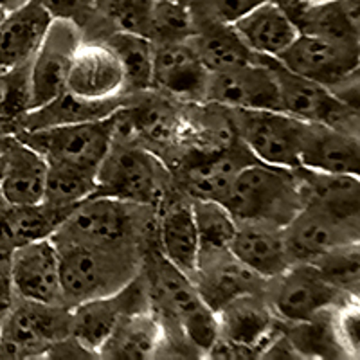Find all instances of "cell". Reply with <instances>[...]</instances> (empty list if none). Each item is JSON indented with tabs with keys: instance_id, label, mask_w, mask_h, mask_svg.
Returning <instances> with one entry per match:
<instances>
[{
	"instance_id": "cell-36",
	"label": "cell",
	"mask_w": 360,
	"mask_h": 360,
	"mask_svg": "<svg viewBox=\"0 0 360 360\" xmlns=\"http://www.w3.org/2000/svg\"><path fill=\"white\" fill-rule=\"evenodd\" d=\"M94 193V172L65 164H47L44 202L58 207H76Z\"/></svg>"
},
{
	"instance_id": "cell-42",
	"label": "cell",
	"mask_w": 360,
	"mask_h": 360,
	"mask_svg": "<svg viewBox=\"0 0 360 360\" xmlns=\"http://www.w3.org/2000/svg\"><path fill=\"white\" fill-rule=\"evenodd\" d=\"M263 2L266 0H191L188 6L195 18L233 24Z\"/></svg>"
},
{
	"instance_id": "cell-38",
	"label": "cell",
	"mask_w": 360,
	"mask_h": 360,
	"mask_svg": "<svg viewBox=\"0 0 360 360\" xmlns=\"http://www.w3.org/2000/svg\"><path fill=\"white\" fill-rule=\"evenodd\" d=\"M311 265L330 285L349 295H359L360 287V249L359 242L335 247L311 259Z\"/></svg>"
},
{
	"instance_id": "cell-40",
	"label": "cell",
	"mask_w": 360,
	"mask_h": 360,
	"mask_svg": "<svg viewBox=\"0 0 360 360\" xmlns=\"http://www.w3.org/2000/svg\"><path fill=\"white\" fill-rule=\"evenodd\" d=\"M193 15L188 4L180 0H157L150 31L153 44L188 40L193 34Z\"/></svg>"
},
{
	"instance_id": "cell-30",
	"label": "cell",
	"mask_w": 360,
	"mask_h": 360,
	"mask_svg": "<svg viewBox=\"0 0 360 360\" xmlns=\"http://www.w3.org/2000/svg\"><path fill=\"white\" fill-rule=\"evenodd\" d=\"M74 207H58L47 202L6 204L0 200V240L11 249L53 236Z\"/></svg>"
},
{
	"instance_id": "cell-26",
	"label": "cell",
	"mask_w": 360,
	"mask_h": 360,
	"mask_svg": "<svg viewBox=\"0 0 360 360\" xmlns=\"http://www.w3.org/2000/svg\"><path fill=\"white\" fill-rule=\"evenodd\" d=\"M51 22L53 17L34 0L6 13L0 24V69L31 63Z\"/></svg>"
},
{
	"instance_id": "cell-25",
	"label": "cell",
	"mask_w": 360,
	"mask_h": 360,
	"mask_svg": "<svg viewBox=\"0 0 360 360\" xmlns=\"http://www.w3.org/2000/svg\"><path fill=\"white\" fill-rule=\"evenodd\" d=\"M299 168L359 175V135L346 134L324 124L307 123L299 144Z\"/></svg>"
},
{
	"instance_id": "cell-41",
	"label": "cell",
	"mask_w": 360,
	"mask_h": 360,
	"mask_svg": "<svg viewBox=\"0 0 360 360\" xmlns=\"http://www.w3.org/2000/svg\"><path fill=\"white\" fill-rule=\"evenodd\" d=\"M333 333L337 337V342L342 348L346 359H359L360 352V311L359 299L346 301L344 304L337 307L332 315Z\"/></svg>"
},
{
	"instance_id": "cell-32",
	"label": "cell",
	"mask_w": 360,
	"mask_h": 360,
	"mask_svg": "<svg viewBox=\"0 0 360 360\" xmlns=\"http://www.w3.org/2000/svg\"><path fill=\"white\" fill-rule=\"evenodd\" d=\"M124 101L127 98L115 99V101H86V99L70 94L69 90H63L62 94L56 96L53 101L45 103L44 107L29 110L27 114L22 115L15 131L99 121V119L110 117L115 110L123 107Z\"/></svg>"
},
{
	"instance_id": "cell-16",
	"label": "cell",
	"mask_w": 360,
	"mask_h": 360,
	"mask_svg": "<svg viewBox=\"0 0 360 360\" xmlns=\"http://www.w3.org/2000/svg\"><path fill=\"white\" fill-rule=\"evenodd\" d=\"M205 103L240 110H281L274 72L263 56L259 63L209 72Z\"/></svg>"
},
{
	"instance_id": "cell-15",
	"label": "cell",
	"mask_w": 360,
	"mask_h": 360,
	"mask_svg": "<svg viewBox=\"0 0 360 360\" xmlns=\"http://www.w3.org/2000/svg\"><path fill=\"white\" fill-rule=\"evenodd\" d=\"M290 262H311L321 254L346 243L359 242V220L337 217L326 209L304 204L285 225Z\"/></svg>"
},
{
	"instance_id": "cell-9",
	"label": "cell",
	"mask_w": 360,
	"mask_h": 360,
	"mask_svg": "<svg viewBox=\"0 0 360 360\" xmlns=\"http://www.w3.org/2000/svg\"><path fill=\"white\" fill-rule=\"evenodd\" d=\"M274 72L281 112L304 123L324 124L346 134L359 135V110L340 101L328 86L297 76L276 58L263 56Z\"/></svg>"
},
{
	"instance_id": "cell-34",
	"label": "cell",
	"mask_w": 360,
	"mask_h": 360,
	"mask_svg": "<svg viewBox=\"0 0 360 360\" xmlns=\"http://www.w3.org/2000/svg\"><path fill=\"white\" fill-rule=\"evenodd\" d=\"M98 41H103L117 56L123 67L128 92L153 89V41L150 38L124 31H112Z\"/></svg>"
},
{
	"instance_id": "cell-33",
	"label": "cell",
	"mask_w": 360,
	"mask_h": 360,
	"mask_svg": "<svg viewBox=\"0 0 360 360\" xmlns=\"http://www.w3.org/2000/svg\"><path fill=\"white\" fill-rule=\"evenodd\" d=\"M290 18L301 34L359 45V0H332L314 8L299 9L292 13Z\"/></svg>"
},
{
	"instance_id": "cell-7",
	"label": "cell",
	"mask_w": 360,
	"mask_h": 360,
	"mask_svg": "<svg viewBox=\"0 0 360 360\" xmlns=\"http://www.w3.org/2000/svg\"><path fill=\"white\" fill-rule=\"evenodd\" d=\"M263 295L276 317L287 324L315 319L346 301L359 299L330 285L308 262L290 263L278 276L266 279Z\"/></svg>"
},
{
	"instance_id": "cell-17",
	"label": "cell",
	"mask_w": 360,
	"mask_h": 360,
	"mask_svg": "<svg viewBox=\"0 0 360 360\" xmlns=\"http://www.w3.org/2000/svg\"><path fill=\"white\" fill-rule=\"evenodd\" d=\"M65 90L86 101H115L130 94L117 56L98 40H83L78 45Z\"/></svg>"
},
{
	"instance_id": "cell-24",
	"label": "cell",
	"mask_w": 360,
	"mask_h": 360,
	"mask_svg": "<svg viewBox=\"0 0 360 360\" xmlns=\"http://www.w3.org/2000/svg\"><path fill=\"white\" fill-rule=\"evenodd\" d=\"M231 252L263 279L274 278L292 263L285 242V227L272 221L236 220Z\"/></svg>"
},
{
	"instance_id": "cell-1",
	"label": "cell",
	"mask_w": 360,
	"mask_h": 360,
	"mask_svg": "<svg viewBox=\"0 0 360 360\" xmlns=\"http://www.w3.org/2000/svg\"><path fill=\"white\" fill-rule=\"evenodd\" d=\"M60 252L63 301L67 307L110 295L130 283L143 266L146 247L54 243Z\"/></svg>"
},
{
	"instance_id": "cell-5",
	"label": "cell",
	"mask_w": 360,
	"mask_h": 360,
	"mask_svg": "<svg viewBox=\"0 0 360 360\" xmlns=\"http://www.w3.org/2000/svg\"><path fill=\"white\" fill-rule=\"evenodd\" d=\"M114 121L115 135L155 153L168 168L184 155V103L159 90L130 92Z\"/></svg>"
},
{
	"instance_id": "cell-35",
	"label": "cell",
	"mask_w": 360,
	"mask_h": 360,
	"mask_svg": "<svg viewBox=\"0 0 360 360\" xmlns=\"http://www.w3.org/2000/svg\"><path fill=\"white\" fill-rule=\"evenodd\" d=\"M198 234V256L231 250L236 234V218L220 202L191 200Z\"/></svg>"
},
{
	"instance_id": "cell-18",
	"label": "cell",
	"mask_w": 360,
	"mask_h": 360,
	"mask_svg": "<svg viewBox=\"0 0 360 360\" xmlns=\"http://www.w3.org/2000/svg\"><path fill=\"white\" fill-rule=\"evenodd\" d=\"M157 247L172 265L193 278L198 263V234L191 198L175 188L155 207Z\"/></svg>"
},
{
	"instance_id": "cell-10",
	"label": "cell",
	"mask_w": 360,
	"mask_h": 360,
	"mask_svg": "<svg viewBox=\"0 0 360 360\" xmlns=\"http://www.w3.org/2000/svg\"><path fill=\"white\" fill-rule=\"evenodd\" d=\"M240 143L258 162L278 168H299V144L304 121L281 110L229 108Z\"/></svg>"
},
{
	"instance_id": "cell-43",
	"label": "cell",
	"mask_w": 360,
	"mask_h": 360,
	"mask_svg": "<svg viewBox=\"0 0 360 360\" xmlns=\"http://www.w3.org/2000/svg\"><path fill=\"white\" fill-rule=\"evenodd\" d=\"M38 6L49 13L53 18H65L85 27L89 13L96 11L94 0H34Z\"/></svg>"
},
{
	"instance_id": "cell-8",
	"label": "cell",
	"mask_w": 360,
	"mask_h": 360,
	"mask_svg": "<svg viewBox=\"0 0 360 360\" xmlns=\"http://www.w3.org/2000/svg\"><path fill=\"white\" fill-rule=\"evenodd\" d=\"M114 114L99 121L20 130L13 135L37 150L47 164H65L96 173L114 137Z\"/></svg>"
},
{
	"instance_id": "cell-14",
	"label": "cell",
	"mask_w": 360,
	"mask_h": 360,
	"mask_svg": "<svg viewBox=\"0 0 360 360\" xmlns=\"http://www.w3.org/2000/svg\"><path fill=\"white\" fill-rule=\"evenodd\" d=\"M83 41V31L76 22L53 18L44 41L31 60V108L44 107L53 101L67 86L70 63L78 45Z\"/></svg>"
},
{
	"instance_id": "cell-45",
	"label": "cell",
	"mask_w": 360,
	"mask_h": 360,
	"mask_svg": "<svg viewBox=\"0 0 360 360\" xmlns=\"http://www.w3.org/2000/svg\"><path fill=\"white\" fill-rule=\"evenodd\" d=\"M276 2L285 9V11L288 13V17H290L292 13L299 11V9L314 8V6L326 4V2H332V0H276Z\"/></svg>"
},
{
	"instance_id": "cell-37",
	"label": "cell",
	"mask_w": 360,
	"mask_h": 360,
	"mask_svg": "<svg viewBox=\"0 0 360 360\" xmlns=\"http://www.w3.org/2000/svg\"><path fill=\"white\" fill-rule=\"evenodd\" d=\"M31 63L0 69V134L17 130L22 115L31 108Z\"/></svg>"
},
{
	"instance_id": "cell-2",
	"label": "cell",
	"mask_w": 360,
	"mask_h": 360,
	"mask_svg": "<svg viewBox=\"0 0 360 360\" xmlns=\"http://www.w3.org/2000/svg\"><path fill=\"white\" fill-rule=\"evenodd\" d=\"M51 240L54 243L148 247L157 242L155 207L92 195L72 209Z\"/></svg>"
},
{
	"instance_id": "cell-4",
	"label": "cell",
	"mask_w": 360,
	"mask_h": 360,
	"mask_svg": "<svg viewBox=\"0 0 360 360\" xmlns=\"http://www.w3.org/2000/svg\"><path fill=\"white\" fill-rule=\"evenodd\" d=\"M224 205L236 220L272 221L281 227L304 207L297 172L252 160L238 172Z\"/></svg>"
},
{
	"instance_id": "cell-19",
	"label": "cell",
	"mask_w": 360,
	"mask_h": 360,
	"mask_svg": "<svg viewBox=\"0 0 360 360\" xmlns=\"http://www.w3.org/2000/svg\"><path fill=\"white\" fill-rule=\"evenodd\" d=\"M209 70L189 40L153 44V90L180 103H204Z\"/></svg>"
},
{
	"instance_id": "cell-12",
	"label": "cell",
	"mask_w": 360,
	"mask_h": 360,
	"mask_svg": "<svg viewBox=\"0 0 360 360\" xmlns=\"http://www.w3.org/2000/svg\"><path fill=\"white\" fill-rule=\"evenodd\" d=\"M144 308H150V295L143 270H139V274L121 290L103 297L89 299L72 307L70 333L99 359V348L110 337L115 326L128 314Z\"/></svg>"
},
{
	"instance_id": "cell-47",
	"label": "cell",
	"mask_w": 360,
	"mask_h": 360,
	"mask_svg": "<svg viewBox=\"0 0 360 360\" xmlns=\"http://www.w3.org/2000/svg\"><path fill=\"white\" fill-rule=\"evenodd\" d=\"M4 17H6V11H2V9H0V24H2V20H4Z\"/></svg>"
},
{
	"instance_id": "cell-44",
	"label": "cell",
	"mask_w": 360,
	"mask_h": 360,
	"mask_svg": "<svg viewBox=\"0 0 360 360\" xmlns=\"http://www.w3.org/2000/svg\"><path fill=\"white\" fill-rule=\"evenodd\" d=\"M54 359H98V355H96L94 352H90L89 348H85V346L70 333V335L56 340V342L49 348V352L45 355V360Z\"/></svg>"
},
{
	"instance_id": "cell-21",
	"label": "cell",
	"mask_w": 360,
	"mask_h": 360,
	"mask_svg": "<svg viewBox=\"0 0 360 360\" xmlns=\"http://www.w3.org/2000/svg\"><path fill=\"white\" fill-rule=\"evenodd\" d=\"M47 162L13 134H0V200L38 204L44 200Z\"/></svg>"
},
{
	"instance_id": "cell-23",
	"label": "cell",
	"mask_w": 360,
	"mask_h": 360,
	"mask_svg": "<svg viewBox=\"0 0 360 360\" xmlns=\"http://www.w3.org/2000/svg\"><path fill=\"white\" fill-rule=\"evenodd\" d=\"M218 335L256 349L262 359L266 342L272 339L281 321L269 307L263 294H243L218 308Z\"/></svg>"
},
{
	"instance_id": "cell-22",
	"label": "cell",
	"mask_w": 360,
	"mask_h": 360,
	"mask_svg": "<svg viewBox=\"0 0 360 360\" xmlns=\"http://www.w3.org/2000/svg\"><path fill=\"white\" fill-rule=\"evenodd\" d=\"M191 279L205 304L213 311L238 295L263 294L266 281L247 269L242 262H238L231 250L198 256L197 270Z\"/></svg>"
},
{
	"instance_id": "cell-28",
	"label": "cell",
	"mask_w": 360,
	"mask_h": 360,
	"mask_svg": "<svg viewBox=\"0 0 360 360\" xmlns=\"http://www.w3.org/2000/svg\"><path fill=\"white\" fill-rule=\"evenodd\" d=\"M193 34L188 40L209 72L262 62V56L243 44L231 24L193 17Z\"/></svg>"
},
{
	"instance_id": "cell-27",
	"label": "cell",
	"mask_w": 360,
	"mask_h": 360,
	"mask_svg": "<svg viewBox=\"0 0 360 360\" xmlns=\"http://www.w3.org/2000/svg\"><path fill=\"white\" fill-rule=\"evenodd\" d=\"M231 25L258 56L278 58L299 37L297 25L276 0H266Z\"/></svg>"
},
{
	"instance_id": "cell-29",
	"label": "cell",
	"mask_w": 360,
	"mask_h": 360,
	"mask_svg": "<svg viewBox=\"0 0 360 360\" xmlns=\"http://www.w3.org/2000/svg\"><path fill=\"white\" fill-rule=\"evenodd\" d=\"M164 328L155 311L150 308L128 314L115 326L103 346L99 359L150 360L157 359L164 344Z\"/></svg>"
},
{
	"instance_id": "cell-39",
	"label": "cell",
	"mask_w": 360,
	"mask_h": 360,
	"mask_svg": "<svg viewBox=\"0 0 360 360\" xmlns=\"http://www.w3.org/2000/svg\"><path fill=\"white\" fill-rule=\"evenodd\" d=\"M155 2L157 0H94V8L103 13L108 33L124 31L150 38Z\"/></svg>"
},
{
	"instance_id": "cell-49",
	"label": "cell",
	"mask_w": 360,
	"mask_h": 360,
	"mask_svg": "<svg viewBox=\"0 0 360 360\" xmlns=\"http://www.w3.org/2000/svg\"><path fill=\"white\" fill-rule=\"evenodd\" d=\"M0 319H2V317H0Z\"/></svg>"
},
{
	"instance_id": "cell-6",
	"label": "cell",
	"mask_w": 360,
	"mask_h": 360,
	"mask_svg": "<svg viewBox=\"0 0 360 360\" xmlns=\"http://www.w3.org/2000/svg\"><path fill=\"white\" fill-rule=\"evenodd\" d=\"M72 308L15 295L0 319V359H45L56 340L70 335Z\"/></svg>"
},
{
	"instance_id": "cell-46",
	"label": "cell",
	"mask_w": 360,
	"mask_h": 360,
	"mask_svg": "<svg viewBox=\"0 0 360 360\" xmlns=\"http://www.w3.org/2000/svg\"><path fill=\"white\" fill-rule=\"evenodd\" d=\"M29 0H0V9L6 13L13 11V9L20 8V6L27 4Z\"/></svg>"
},
{
	"instance_id": "cell-48",
	"label": "cell",
	"mask_w": 360,
	"mask_h": 360,
	"mask_svg": "<svg viewBox=\"0 0 360 360\" xmlns=\"http://www.w3.org/2000/svg\"><path fill=\"white\" fill-rule=\"evenodd\" d=\"M180 2H184V4H189V2H191V0H180Z\"/></svg>"
},
{
	"instance_id": "cell-31",
	"label": "cell",
	"mask_w": 360,
	"mask_h": 360,
	"mask_svg": "<svg viewBox=\"0 0 360 360\" xmlns=\"http://www.w3.org/2000/svg\"><path fill=\"white\" fill-rule=\"evenodd\" d=\"M304 204H314L326 209L337 217L359 220L360 176L349 173L315 172V169L295 168Z\"/></svg>"
},
{
	"instance_id": "cell-11",
	"label": "cell",
	"mask_w": 360,
	"mask_h": 360,
	"mask_svg": "<svg viewBox=\"0 0 360 360\" xmlns=\"http://www.w3.org/2000/svg\"><path fill=\"white\" fill-rule=\"evenodd\" d=\"M254 159L242 143L211 153L188 152L169 168L173 184L191 200L224 204L238 172Z\"/></svg>"
},
{
	"instance_id": "cell-20",
	"label": "cell",
	"mask_w": 360,
	"mask_h": 360,
	"mask_svg": "<svg viewBox=\"0 0 360 360\" xmlns=\"http://www.w3.org/2000/svg\"><path fill=\"white\" fill-rule=\"evenodd\" d=\"M11 283L18 297L45 304H65L60 252L51 238L13 249Z\"/></svg>"
},
{
	"instance_id": "cell-3",
	"label": "cell",
	"mask_w": 360,
	"mask_h": 360,
	"mask_svg": "<svg viewBox=\"0 0 360 360\" xmlns=\"http://www.w3.org/2000/svg\"><path fill=\"white\" fill-rule=\"evenodd\" d=\"M172 186V172L155 153L114 134L96 172L94 195L157 207Z\"/></svg>"
},
{
	"instance_id": "cell-13",
	"label": "cell",
	"mask_w": 360,
	"mask_h": 360,
	"mask_svg": "<svg viewBox=\"0 0 360 360\" xmlns=\"http://www.w3.org/2000/svg\"><path fill=\"white\" fill-rule=\"evenodd\" d=\"M285 69L335 90L359 76V45L301 34L276 58Z\"/></svg>"
}]
</instances>
